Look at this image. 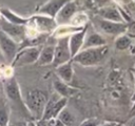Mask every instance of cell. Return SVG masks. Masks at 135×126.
I'll return each mask as SVG.
<instances>
[{
    "label": "cell",
    "mask_w": 135,
    "mask_h": 126,
    "mask_svg": "<svg viewBox=\"0 0 135 126\" xmlns=\"http://www.w3.org/2000/svg\"><path fill=\"white\" fill-rule=\"evenodd\" d=\"M117 126H120V124H118V125H117Z\"/></svg>",
    "instance_id": "cell-35"
},
{
    "label": "cell",
    "mask_w": 135,
    "mask_h": 126,
    "mask_svg": "<svg viewBox=\"0 0 135 126\" xmlns=\"http://www.w3.org/2000/svg\"><path fill=\"white\" fill-rule=\"evenodd\" d=\"M100 124V121L96 118H92V119H88L85 121H83L79 126H98Z\"/></svg>",
    "instance_id": "cell-27"
},
{
    "label": "cell",
    "mask_w": 135,
    "mask_h": 126,
    "mask_svg": "<svg viewBox=\"0 0 135 126\" xmlns=\"http://www.w3.org/2000/svg\"><path fill=\"white\" fill-rule=\"evenodd\" d=\"M32 126H33V125H32ZM34 126H35V125H34Z\"/></svg>",
    "instance_id": "cell-39"
},
{
    "label": "cell",
    "mask_w": 135,
    "mask_h": 126,
    "mask_svg": "<svg viewBox=\"0 0 135 126\" xmlns=\"http://www.w3.org/2000/svg\"><path fill=\"white\" fill-rule=\"evenodd\" d=\"M109 50L110 49L108 44L99 47L81 49L75 57H73L72 61L83 67L95 66L105 60V58L109 55Z\"/></svg>",
    "instance_id": "cell-1"
},
{
    "label": "cell",
    "mask_w": 135,
    "mask_h": 126,
    "mask_svg": "<svg viewBox=\"0 0 135 126\" xmlns=\"http://www.w3.org/2000/svg\"><path fill=\"white\" fill-rule=\"evenodd\" d=\"M77 13V4L74 0H70L68 3H65L62 8L58 12V14L55 17V21L57 25H64L69 24L73 16Z\"/></svg>",
    "instance_id": "cell-12"
},
{
    "label": "cell",
    "mask_w": 135,
    "mask_h": 126,
    "mask_svg": "<svg viewBox=\"0 0 135 126\" xmlns=\"http://www.w3.org/2000/svg\"><path fill=\"white\" fill-rule=\"evenodd\" d=\"M134 81H135V71H134Z\"/></svg>",
    "instance_id": "cell-32"
},
{
    "label": "cell",
    "mask_w": 135,
    "mask_h": 126,
    "mask_svg": "<svg viewBox=\"0 0 135 126\" xmlns=\"http://www.w3.org/2000/svg\"><path fill=\"white\" fill-rule=\"evenodd\" d=\"M107 45V39L97 32H86L82 49L86 48H93V47H99Z\"/></svg>",
    "instance_id": "cell-15"
},
{
    "label": "cell",
    "mask_w": 135,
    "mask_h": 126,
    "mask_svg": "<svg viewBox=\"0 0 135 126\" xmlns=\"http://www.w3.org/2000/svg\"><path fill=\"white\" fill-rule=\"evenodd\" d=\"M86 27V26H85ZM84 27H76L71 24H64V25H57V27L53 30V37L56 39L63 38V37H70L71 35L83 29Z\"/></svg>",
    "instance_id": "cell-20"
},
{
    "label": "cell",
    "mask_w": 135,
    "mask_h": 126,
    "mask_svg": "<svg viewBox=\"0 0 135 126\" xmlns=\"http://www.w3.org/2000/svg\"><path fill=\"white\" fill-rule=\"evenodd\" d=\"M134 68H135V65H134Z\"/></svg>",
    "instance_id": "cell-38"
},
{
    "label": "cell",
    "mask_w": 135,
    "mask_h": 126,
    "mask_svg": "<svg viewBox=\"0 0 135 126\" xmlns=\"http://www.w3.org/2000/svg\"><path fill=\"white\" fill-rule=\"evenodd\" d=\"M0 51L3 59H5L9 64L13 62L17 52L19 51L18 43L2 30H0Z\"/></svg>",
    "instance_id": "cell-8"
},
{
    "label": "cell",
    "mask_w": 135,
    "mask_h": 126,
    "mask_svg": "<svg viewBox=\"0 0 135 126\" xmlns=\"http://www.w3.org/2000/svg\"><path fill=\"white\" fill-rule=\"evenodd\" d=\"M70 0H47L39 9H38V14L40 15H45L49 16L51 18L56 17V15L58 14V12L62 8V6L68 3Z\"/></svg>",
    "instance_id": "cell-13"
},
{
    "label": "cell",
    "mask_w": 135,
    "mask_h": 126,
    "mask_svg": "<svg viewBox=\"0 0 135 126\" xmlns=\"http://www.w3.org/2000/svg\"><path fill=\"white\" fill-rule=\"evenodd\" d=\"M91 2L98 9L100 7H103L105 5H109V4L113 3V0H91Z\"/></svg>",
    "instance_id": "cell-26"
},
{
    "label": "cell",
    "mask_w": 135,
    "mask_h": 126,
    "mask_svg": "<svg viewBox=\"0 0 135 126\" xmlns=\"http://www.w3.org/2000/svg\"><path fill=\"white\" fill-rule=\"evenodd\" d=\"M97 17L113 21V22H120V23H127L123 18V10H121V7H119L115 3H111L109 5H105L103 7H100L97 9Z\"/></svg>",
    "instance_id": "cell-10"
},
{
    "label": "cell",
    "mask_w": 135,
    "mask_h": 126,
    "mask_svg": "<svg viewBox=\"0 0 135 126\" xmlns=\"http://www.w3.org/2000/svg\"><path fill=\"white\" fill-rule=\"evenodd\" d=\"M133 1H134V3H135V0H133Z\"/></svg>",
    "instance_id": "cell-36"
},
{
    "label": "cell",
    "mask_w": 135,
    "mask_h": 126,
    "mask_svg": "<svg viewBox=\"0 0 135 126\" xmlns=\"http://www.w3.org/2000/svg\"><path fill=\"white\" fill-rule=\"evenodd\" d=\"M3 90H4V92L6 94V98L9 102H12L13 104H16V105L22 107L24 110L28 111V109L25 106V102L22 99V94H21L19 84L14 78H9L4 82Z\"/></svg>",
    "instance_id": "cell-7"
},
{
    "label": "cell",
    "mask_w": 135,
    "mask_h": 126,
    "mask_svg": "<svg viewBox=\"0 0 135 126\" xmlns=\"http://www.w3.org/2000/svg\"><path fill=\"white\" fill-rule=\"evenodd\" d=\"M53 87H54L55 92L61 98H66L68 99V98L74 96L76 92H78L77 88L71 86L68 83L62 82L61 80H55L54 83H53Z\"/></svg>",
    "instance_id": "cell-16"
},
{
    "label": "cell",
    "mask_w": 135,
    "mask_h": 126,
    "mask_svg": "<svg viewBox=\"0 0 135 126\" xmlns=\"http://www.w3.org/2000/svg\"><path fill=\"white\" fill-rule=\"evenodd\" d=\"M47 100V96L44 91L40 89H32L27 91L24 102L31 116L37 120H41Z\"/></svg>",
    "instance_id": "cell-2"
},
{
    "label": "cell",
    "mask_w": 135,
    "mask_h": 126,
    "mask_svg": "<svg viewBox=\"0 0 135 126\" xmlns=\"http://www.w3.org/2000/svg\"><path fill=\"white\" fill-rule=\"evenodd\" d=\"M0 30L5 33L17 43H20L25 39V25L12 24L3 17H0Z\"/></svg>",
    "instance_id": "cell-11"
},
{
    "label": "cell",
    "mask_w": 135,
    "mask_h": 126,
    "mask_svg": "<svg viewBox=\"0 0 135 126\" xmlns=\"http://www.w3.org/2000/svg\"><path fill=\"white\" fill-rule=\"evenodd\" d=\"M0 94H1V87H0Z\"/></svg>",
    "instance_id": "cell-34"
},
{
    "label": "cell",
    "mask_w": 135,
    "mask_h": 126,
    "mask_svg": "<svg viewBox=\"0 0 135 126\" xmlns=\"http://www.w3.org/2000/svg\"><path fill=\"white\" fill-rule=\"evenodd\" d=\"M26 26L34 28L39 34H47L51 32L53 33V30L57 27V24L54 18H51L45 15L37 14L28 18Z\"/></svg>",
    "instance_id": "cell-4"
},
{
    "label": "cell",
    "mask_w": 135,
    "mask_h": 126,
    "mask_svg": "<svg viewBox=\"0 0 135 126\" xmlns=\"http://www.w3.org/2000/svg\"><path fill=\"white\" fill-rule=\"evenodd\" d=\"M55 71H56V75L58 76L59 80H61L62 82L68 83V84H70L72 82L73 76H74V69H73L72 61L55 67Z\"/></svg>",
    "instance_id": "cell-17"
},
{
    "label": "cell",
    "mask_w": 135,
    "mask_h": 126,
    "mask_svg": "<svg viewBox=\"0 0 135 126\" xmlns=\"http://www.w3.org/2000/svg\"><path fill=\"white\" fill-rule=\"evenodd\" d=\"M0 17H1V14H0Z\"/></svg>",
    "instance_id": "cell-37"
},
{
    "label": "cell",
    "mask_w": 135,
    "mask_h": 126,
    "mask_svg": "<svg viewBox=\"0 0 135 126\" xmlns=\"http://www.w3.org/2000/svg\"><path fill=\"white\" fill-rule=\"evenodd\" d=\"M96 24L102 33L109 36H114V37H118L122 34H126L129 28L128 23L113 22V21L101 19L99 17L96 18Z\"/></svg>",
    "instance_id": "cell-9"
},
{
    "label": "cell",
    "mask_w": 135,
    "mask_h": 126,
    "mask_svg": "<svg viewBox=\"0 0 135 126\" xmlns=\"http://www.w3.org/2000/svg\"><path fill=\"white\" fill-rule=\"evenodd\" d=\"M133 117H135V105L132 106V109H131V113H130V118L129 119H131Z\"/></svg>",
    "instance_id": "cell-31"
},
{
    "label": "cell",
    "mask_w": 135,
    "mask_h": 126,
    "mask_svg": "<svg viewBox=\"0 0 135 126\" xmlns=\"http://www.w3.org/2000/svg\"><path fill=\"white\" fill-rule=\"evenodd\" d=\"M70 61H72V55L69 46V37L57 39L54 50V61L52 65L54 67H57Z\"/></svg>",
    "instance_id": "cell-6"
},
{
    "label": "cell",
    "mask_w": 135,
    "mask_h": 126,
    "mask_svg": "<svg viewBox=\"0 0 135 126\" xmlns=\"http://www.w3.org/2000/svg\"><path fill=\"white\" fill-rule=\"evenodd\" d=\"M86 32H88V26L69 37V46H70L72 59L82 49V45H83V41H84Z\"/></svg>",
    "instance_id": "cell-14"
},
{
    "label": "cell",
    "mask_w": 135,
    "mask_h": 126,
    "mask_svg": "<svg viewBox=\"0 0 135 126\" xmlns=\"http://www.w3.org/2000/svg\"><path fill=\"white\" fill-rule=\"evenodd\" d=\"M132 43H133L132 38L126 34H122V35L116 37L114 45L117 50H126L132 45Z\"/></svg>",
    "instance_id": "cell-21"
},
{
    "label": "cell",
    "mask_w": 135,
    "mask_h": 126,
    "mask_svg": "<svg viewBox=\"0 0 135 126\" xmlns=\"http://www.w3.org/2000/svg\"><path fill=\"white\" fill-rule=\"evenodd\" d=\"M0 56H1V57H2V54H1V51H0ZM2 58H3V57H2Z\"/></svg>",
    "instance_id": "cell-33"
},
{
    "label": "cell",
    "mask_w": 135,
    "mask_h": 126,
    "mask_svg": "<svg viewBox=\"0 0 135 126\" xmlns=\"http://www.w3.org/2000/svg\"><path fill=\"white\" fill-rule=\"evenodd\" d=\"M57 118L63 123L64 126H74L75 122H76V119H75L74 114L68 108L62 109V111L59 113V116Z\"/></svg>",
    "instance_id": "cell-23"
},
{
    "label": "cell",
    "mask_w": 135,
    "mask_h": 126,
    "mask_svg": "<svg viewBox=\"0 0 135 126\" xmlns=\"http://www.w3.org/2000/svg\"><path fill=\"white\" fill-rule=\"evenodd\" d=\"M88 22H89L88 15L83 12H77L73 16V18L71 19L69 24H71L73 26H76V27H85Z\"/></svg>",
    "instance_id": "cell-22"
},
{
    "label": "cell",
    "mask_w": 135,
    "mask_h": 126,
    "mask_svg": "<svg viewBox=\"0 0 135 126\" xmlns=\"http://www.w3.org/2000/svg\"><path fill=\"white\" fill-rule=\"evenodd\" d=\"M0 14H1V17H3L7 22H9L12 24L26 25L27 21H28V18H24L8 8H0Z\"/></svg>",
    "instance_id": "cell-18"
},
{
    "label": "cell",
    "mask_w": 135,
    "mask_h": 126,
    "mask_svg": "<svg viewBox=\"0 0 135 126\" xmlns=\"http://www.w3.org/2000/svg\"><path fill=\"white\" fill-rule=\"evenodd\" d=\"M66 103H68V99L66 98H61L55 92L51 97V99L47 100L41 120L49 121L51 119L57 118L59 116V113L62 111V109L65 108Z\"/></svg>",
    "instance_id": "cell-5"
},
{
    "label": "cell",
    "mask_w": 135,
    "mask_h": 126,
    "mask_svg": "<svg viewBox=\"0 0 135 126\" xmlns=\"http://www.w3.org/2000/svg\"><path fill=\"white\" fill-rule=\"evenodd\" d=\"M41 47L35 45V46H26L22 49H19L17 52L15 59L11 63V66L14 67H22L25 65H30L33 63H36L39 58Z\"/></svg>",
    "instance_id": "cell-3"
},
{
    "label": "cell",
    "mask_w": 135,
    "mask_h": 126,
    "mask_svg": "<svg viewBox=\"0 0 135 126\" xmlns=\"http://www.w3.org/2000/svg\"><path fill=\"white\" fill-rule=\"evenodd\" d=\"M115 2V4H117L119 7H131V6H135V3L133 0H113Z\"/></svg>",
    "instance_id": "cell-25"
},
{
    "label": "cell",
    "mask_w": 135,
    "mask_h": 126,
    "mask_svg": "<svg viewBox=\"0 0 135 126\" xmlns=\"http://www.w3.org/2000/svg\"><path fill=\"white\" fill-rule=\"evenodd\" d=\"M118 123L116 122H104V123H100L98 126H117Z\"/></svg>",
    "instance_id": "cell-29"
},
{
    "label": "cell",
    "mask_w": 135,
    "mask_h": 126,
    "mask_svg": "<svg viewBox=\"0 0 135 126\" xmlns=\"http://www.w3.org/2000/svg\"><path fill=\"white\" fill-rule=\"evenodd\" d=\"M54 50L55 45H45L41 48L39 58H38V65L40 66H46L50 64H53L54 61Z\"/></svg>",
    "instance_id": "cell-19"
},
{
    "label": "cell",
    "mask_w": 135,
    "mask_h": 126,
    "mask_svg": "<svg viewBox=\"0 0 135 126\" xmlns=\"http://www.w3.org/2000/svg\"><path fill=\"white\" fill-rule=\"evenodd\" d=\"M14 126H30V124L26 123V122H19L17 124H15Z\"/></svg>",
    "instance_id": "cell-30"
},
{
    "label": "cell",
    "mask_w": 135,
    "mask_h": 126,
    "mask_svg": "<svg viewBox=\"0 0 135 126\" xmlns=\"http://www.w3.org/2000/svg\"><path fill=\"white\" fill-rule=\"evenodd\" d=\"M47 125L49 126H64L63 123L58 119V118H54V119H51L49 121H46Z\"/></svg>",
    "instance_id": "cell-28"
},
{
    "label": "cell",
    "mask_w": 135,
    "mask_h": 126,
    "mask_svg": "<svg viewBox=\"0 0 135 126\" xmlns=\"http://www.w3.org/2000/svg\"><path fill=\"white\" fill-rule=\"evenodd\" d=\"M9 122V108L7 104L1 100L0 101V126H8Z\"/></svg>",
    "instance_id": "cell-24"
}]
</instances>
